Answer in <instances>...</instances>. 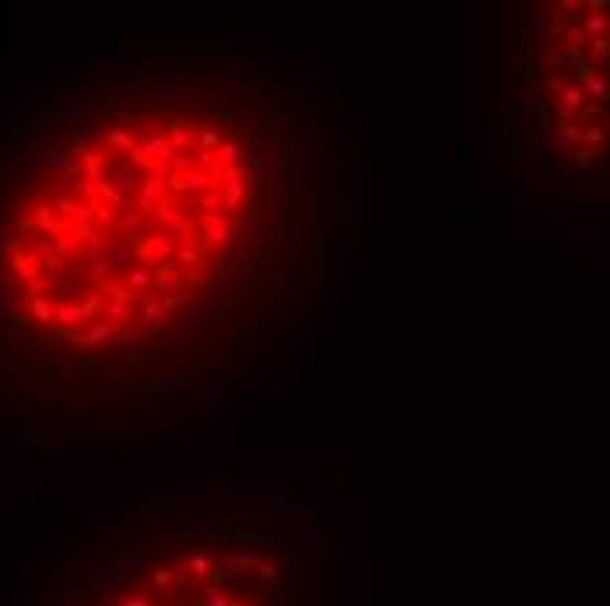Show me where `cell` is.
Masks as SVG:
<instances>
[{
  "label": "cell",
  "mask_w": 610,
  "mask_h": 606,
  "mask_svg": "<svg viewBox=\"0 0 610 606\" xmlns=\"http://www.w3.org/2000/svg\"><path fill=\"white\" fill-rule=\"evenodd\" d=\"M330 109L278 53L116 42L0 116V428H175L273 368L351 263Z\"/></svg>",
  "instance_id": "obj_1"
},
{
  "label": "cell",
  "mask_w": 610,
  "mask_h": 606,
  "mask_svg": "<svg viewBox=\"0 0 610 606\" xmlns=\"http://www.w3.org/2000/svg\"><path fill=\"white\" fill-rule=\"evenodd\" d=\"M21 606H330L326 533L278 494H200L116 522Z\"/></svg>",
  "instance_id": "obj_2"
},
{
  "label": "cell",
  "mask_w": 610,
  "mask_h": 606,
  "mask_svg": "<svg viewBox=\"0 0 610 606\" xmlns=\"http://www.w3.org/2000/svg\"><path fill=\"white\" fill-rule=\"evenodd\" d=\"M498 95L537 172L610 168V0H540L509 18Z\"/></svg>",
  "instance_id": "obj_3"
}]
</instances>
